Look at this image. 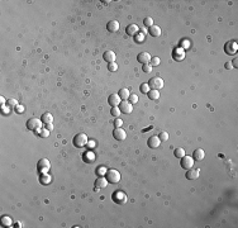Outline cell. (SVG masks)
Listing matches in <instances>:
<instances>
[{
	"label": "cell",
	"instance_id": "ab89813d",
	"mask_svg": "<svg viewBox=\"0 0 238 228\" xmlns=\"http://www.w3.org/2000/svg\"><path fill=\"white\" fill-rule=\"evenodd\" d=\"M7 104H8L9 107H14V108H15L17 105H19V104H18V100H15V99H8Z\"/></svg>",
	"mask_w": 238,
	"mask_h": 228
},
{
	"label": "cell",
	"instance_id": "7bdbcfd3",
	"mask_svg": "<svg viewBox=\"0 0 238 228\" xmlns=\"http://www.w3.org/2000/svg\"><path fill=\"white\" fill-rule=\"evenodd\" d=\"M189 47H190V42L185 39V41L183 42V45H181V48H189Z\"/></svg>",
	"mask_w": 238,
	"mask_h": 228
},
{
	"label": "cell",
	"instance_id": "e0dca14e",
	"mask_svg": "<svg viewBox=\"0 0 238 228\" xmlns=\"http://www.w3.org/2000/svg\"><path fill=\"white\" fill-rule=\"evenodd\" d=\"M204 157H205V152H204L203 148H196L193 153V159L196 161H201Z\"/></svg>",
	"mask_w": 238,
	"mask_h": 228
},
{
	"label": "cell",
	"instance_id": "f1b7e54d",
	"mask_svg": "<svg viewBox=\"0 0 238 228\" xmlns=\"http://www.w3.org/2000/svg\"><path fill=\"white\" fill-rule=\"evenodd\" d=\"M36 133H37V134H39V136L42 137V138H46V137H48V136H50V131L47 129L46 127H45V128H41V129H38Z\"/></svg>",
	"mask_w": 238,
	"mask_h": 228
},
{
	"label": "cell",
	"instance_id": "ffe728a7",
	"mask_svg": "<svg viewBox=\"0 0 238 228\" xmlns=\"http://www.w3.org/2000/svg\"><path fill=\"white\" fill-rule=\"evenodd\" d=\"M184 57H185V51H184V48H181V47H179V48H176L174 51V58L176 61L184 60Z\"/></svg>",
	"mask_w": 238,
	"mask_h": 228
},
{
	"label": "cell",
	"instance_id": "7402d4cb",
	"mask_svg": "<svg viewBox=\"0 0 238 228\" xmlns=\"http://www.w3.org/2000/svg\"><path fill=\"white\" fill-rule=\"evenodd\" d=\"M148 32H150V34L152 36V37H160L161 36V28L158 27V26H152L151 28H148Z\"/></svg>",
	"mask_w": 238,
	"mask_h": 228
},
{
	"label": "cell",
	"instance_id": "7c38bea8",
	"mask_svg": "<svg viewBox=\"0 0 238 228\" xmlns=\"http://www.w3.org/2000/svg\"><path fill=\"white\" fill-rule=\"evenodd\" d=\"M151 58H152V57H151V55L148 53V52H141V53L137 56L138 62H139V64H143V65H145V64H148L150 61H151Z\"/></svg>",
	"mask_w": 238,
	"mask_h": 228
},
{
	"label": "cell",
	"instance_id": "836d02e7",
	"mask_svg": "<svg viewBox=\"0 0 238 228\" xmlns=\"http://www.w3.org/2000/svg\"><path fill=\"white\" fill-rule=\"evenodd\" d=\"M161 64V60H160V57H152L151 58V66L153 67V66H158Z\"/></svg>",
	"mask_w": 238,
	"mask_h": 228
},
{
	"label": "cell",
	"instance_id": "603a6c76",
	"mask_svg": "<svg viewBox=\"0 0 238 228\" xmlns=\"http://www.w3.org/2000/svg\"><path fill=\"white\" fill-rule=\"evenodd\" d=\"M39 181H41V184H43V185H48V184L52 181V178H51V175H48L47 172H45V174H41Z\"/></svg>",
	"mask_w": 238,
	"mask_h": 228
},
{
	"label": "cell",
	"instance_id": "f546056e",
	"mask_svg": "<svg viewBox=\"0 0 238 228\" xmlns=\"http://www.w3.org/2000/svg\"><path fill=\"white\" fill-rule=\"evenodd\" d=\"M120 109H119V107H112V110H110V114L113 117L115 118H119V115H120Z\"/></svg>",
	"mask_w": 238,
	"mask_h": 228
},
{
	"label": "cell",
	"instance_id": "3957f363",
	"mask_svg": "<svg viewBox=\"0 0 238 228\" xmlns=\"http://www.w3.org/2000/svg\"><path fill=\"white\" fill-rule=\"evenodd\" d=\"M42 122L41 119H38V118H31V119L27 121V128L31 131H34L37 132L38 129H41L42 128Z\"/></svg>",
	"mask_w": 238,
	"mask_h": 228
},
{
	"label": "cell",
	"instance_id": "83f0119b",
	"mask_svg": "<svg viewBox=\"0 0 238 228\" xmlns=\"http://www.w3.org/2000/svg\"><path fill=\"white\" fill-rule=\"evenodd\" d=\"M1 226L3 227H12V218L8 216L1 217Z\"/></svg>",
	"mask_w": 238,
	"mask_h": 228
},
{
	"label": "cell",
	"instance_id": "8992f818",
	"mask_svg": "<svg viewBox=\"0 0 238 228\" xmlns=\"http://www.w3.org/2000/svg\"><path fill=\"white\" fill-rule=\"evenodd\" d=\"M180 165H181V167L185 169V170L191 169L193 166H194V159L190 157V156H186V155H185L184 157L180 159Z\"/></svg>",
	"mask_w": 238,
	"mask_h": 228
},
{
	"label": "cell",
	"instance_id": "4dcf8cb0",
	"mask_svg": "<svg viewBox=\"0 0 238 228\" xmlns=\"http://www.w3.org/2000/svg\"><path fill=\"white\" fill-rule=\"evenodd\" d=\"M143 24H145V27H147V28H151L152 26H153V19H152L151 17H147V18H145Z\"/></svg>",
	"mask_w": 238,
	"mask_h": 228
},
{
	"label": "cell",
	"instance_id": "ee69618b",
	"mask_svg": "<svg viewBox=\"0 0 238 228\" xmlns=\"http://www.w3.org/2000/svg\"><path fill=\"white\" fill-rule=\"evenodd\" d=\"M23 110H24V107L23 105H17L15 107V112L17 113H23Z\"/></svg>",
	"mask_w": 238,
	"mask_h": 228
},
{
	"label": "cell",
	"instance_id": "ba28073f",
	"mask_svg": "<svg viewBox=\"0 0 238 228\" xmlns=\"http://www.w3.org/2000/svg\"><path fill=\"white\" fill-rule=\"evenodd\" d=\"M119 109L124 114H131L133 112V104H131L128 100H122L120 104H119Z\"/></svg>",
	"mask_w": 238,
	"mask_h": 228
},
{
	"label": "cell",
	"instance_id": "277c9868",
	"mask_svg": "<svg viewBox=\"0 0 238 228\" xmlns=\"http://www.w3.org/2000/svg\"><path fill=\"white\" fill-rule=\"evenodd\" d=\"M150 85V88L151 89H155V90H160V89H162L164 88V80L160 77V76H155V77H152V79H150V81L147 83Z\"/></svg>",
	"mask_w": 238,
	"mask_h": 228
},
{
	"label": "cell",
	"instance_id": "60d3db41",
	"mask_svg": "<svg viewBox=\"0 0 238 228\" xmlns=\"http://www.w3.org/2000/svg\"><path fill=\"white\" fill-rule=\"evenodd\" d=\"M1 112H3V114L4 115H8L9 113H10V107H7V105H4V107H1Z\"/></svg>",
	"mask_w": 238,
	"mask_h": 228
},
{
	"label": "cell",
	"instance_id": "ac0fdd59",
	"mask_svg": "<svg viewBox=\"0 0 238 228\" xmlns=\"http://www.w3.org/2000/svg\"><path fill=\"white\" fill-rule=\"evenodd\" d=\"M82 160L85 161V162H88V164L94 162V161H95V153H94L93 151H86L82 155Z\"/></svg>",
	"mask_w": 238,
	"mask_h": 228
},
{
	"label": "cell",
	"instance_id": "4316f807",
	"mask_svg": "<svg viewBox=\"0 0 238 228\" xmlns=\"http://www.w3.org/2000/svg\"><path fill=\"white\" fill-rule=\"evenodd\" d=\"M174 155H175L176 159H181V157L185 156V150L183 148V147H177V148H175Z\"/></svg>",
	"mask_w": 238,
	"mask_h": 228
},
{
	"label": "cell",
	"instance_id": "30bf717a",
	"mask_svg": "<svg viewBox=\"0 0 238 228\" xmlns=\"http://www.w3.org/2000/svg\"><path fill=\"white\" fill-rule=\"evenodd\" d=\"M113 137L117 141H124L127 138V133L122 127L120 128H115V129L113 131Z\"/></svg>",
	"mask_w": 238,
	"mask_h": 228
},
{
	"label": "cell",
	"instance_id": "4fadbf2b",
	"mask_svg": "<svg viewBox=\"0 0 238 228\" xmlns=\"http://www.w3.org/2000/svg\"><path fill=\"white\" fill-rule=\"evenodd\" d=\"M120 102H122V99H120V96H119L118 94H112L110 96H109V99H108V103L110 104L112 107H119Z\"/></svg>",
	"mask_w": 238,
	"mask_h": 228
},
{
	"label": "cell",
	"instance_id": "cb8c5ba5",
	"mask_svg": "<svg viewBox=\"0 0 238 228\" xmlns=\"http://www.w3.org/2000/svg\"><path fill=\"white\" fill-rule=\"evenodd\" d=\"M118 95H119V96H120V99H122V100H128V98H129L131 93H129V90H128V89L123 88V89H120V90H119Z\"/></svg>",
	"mask_w": 238,
	"mask_h": 228
},
{
	"label": "cell",
	"instance_id": "d590c367",
	"mask_svg": "<svg viewBox=\"0 0 238 228\" xmlns=\"http://www.w3.org/2000/svg\"><path fill=\"white\" fill-rule=\"evenodd\" d=\"M158 138L162 141V142H165V141H167L169 140V133L167 132H160V134H158Z\"/></svg>",
	"mask_w": 238,
	"mask_h": 228
},
{
	"label": "cell",
	"instance_id": "1f68e13d",
	"mask_svg": "<svg viewBox=\"0 0 238 228\" xmlns=\"http://www.w3.org/2000/svg\"><path fill=\"white\" fill-rule=\"evenodd\" d=\"M134 39H136V42H138V43H142V42L145 41V33H137L134 36Z\"/></svg>",
	"mask_w": 238,
	"mask_h": 228
},
{
	"label": "cell",
	"instance_id": "e575fe53",
	"mask_svg": "<svg viewBox=\"0 0 238 228\" xmlns=\"http://www.w3.org/2000/svg\"><path fill=\"white\" fill-rule=\"evenodd\" d=\"M150 85L148 84H142L141 85V91H142V94H148V91H150Z\"/></svg>",
	"mask_w": 238,
	"mask_h": 228
},
{
	"label": "cell",
	"instance_id": "44dd1931",
	"mask_svg": "<svg viewBox=\"0 0 238 228\" xmlns=\"http://www.w3.org/2000/svg\"><path fill=\"white\" fill-rule=\"evenodd\" d=\"M108 180L107 178L104 176H99L96 180H95V185H96V188H107L108 186Z\"/></svg>",
	"mask_w": 238,
	"mask_h": 228
},
{
	"label": "cell",
	"instance_id": "9a60e30c",
	"mask_svg": "<svg viewBox=\"0 0 238 228\" xmlns=\"http://www.w3.org/2000/svg\"><path fill=\"white\" fill-rule=\"evenodd\" d=\"M103 58L107 61L108 64H112V62H115V58H117V55L114 53L113 51H107L105 53H104Z\"/></svg>",
	"mask_w": 238,
	"mask_h": 228
},
{
	"label": "cell",
	"instance_id": "8fae6325",
	"mask_svg": "<svg viewBox=\"0 0 238 228\" xmlns=\"http://www.w3.org/2000/svg\"><path fill=\"white\" fill-rule=\"evenodd\" d=\"M147 145H148L150 148H157V147H160V145H161V140L158 138V136H152V137H150V140L147 141Z\"/></svg>",
	"mask_w": 238,
	"mask_h": 228
},
{
	"label": "cell",
	"instance_id": "5bb4252c",
	"mask_svg": "<svg viewBox=\"0 0 238 228\" xmlns=\"http://www.w3.org/2000/svg\"><path fill=\"white\" fill-rule=\"evenodd\" d=\"M119 27H120L119 22H117V20H110V22L108 23V26H107V29L110 32V33H115V32L119 31Z\"/></svg>",
	"mask_w": 238,
	"mask_h": 228
},
{
	"label": "cell",
	"instance_id": "7dc6e473",
	"mask_svg": "<svg viewBox=\"0 0 238 228\" xmlns=\"http://www.w3.org/2000/svg\"><path fill=\"white\" fill-rule=\"evenodd\" d=\"M232 67H233V66H232V62H227V64H226V69H227V70H231Z\"/></svg>",
	"mask_w": 238,
	"mask_h": 228
},
{
	"label": "cell",
	"instance_id": "5b68a950",
	"mask_svg": "<svg viewBox=\"0 0 238 228\" xmlns=\"http://www.w3.org/2000/svg\"><path fill=\"white\" fill-rule=\"evenodd\" d=\"M37 167H38V171H39L41 174H45V172H47V171L50 170L51 164H50V161L47 159H41L39 161H38V164H37Z\"/></svg>",
	"mask_w": 238,
	"mask_h": 228
},
{
	"label": "cell",
	"instance_id": "74e56055",
	"mask_svg": "<svg viewBox=\"0 0 238 228\" xmlns=\"http://www.w3.org/2000/svg\"><path fill=\"white\" fill-rule=\"evenodd\" d=\"M142 70H143V72L150 74L151 71H152V66H151V64H145L143 66H142Z\"/></svg>",
	"mask_w": 238,
	"mask_h": 228
},
{
	"label": "cell",
	"instance_id": "2e32d148",
	"mask_svg": "<svg viewBox=\"0 0 238 228\" xmlns=\"http://www.w3.org/2000/svg\"><path fill=\"white\" fill-rule=\"evenodd\" d=\"M138 32H139V28H138L137 24H129L126 28V33L128 36H136Z\"/></svg>",
	"mask_w": 238,
	"mask_h": 228
},
{
	"label": "cell",
	"instance_id": "f6af8a7d",
	"mask_svg": "<svg viewBox=\"0 0 238 228\" xmlns=\"http://www.w3.org/2000/svg\"><path fill=\"white\" fill-rule=\"evenodd\" d=\"M86 146H89L90 148H94V147H95V141H89Z\"/></svg>",
	"mask_w": 238,
	"mask_h": 228
},
{
	"label": "cell",
	"instance_id": "52a82bcc",
	"mask_svg": "<svg viewBox=\"0 0 238 228\" xmlns=\"http://www.w3.org/2000/svg\"><path fill=\"white\" fill-rule=\"evenodd\" d=\"M113 200L117 204H123L127 202V195L123 191H120V190H117V191L113 193Z\"/></svg>",
	"mask_w": 238,
	"mask_h": 228
},
{
	"label": "cell",
	"instance_id": "8d00e7d4",
	"mask_svg": "<svg viewBox=\"0 0 238 228\" xmlns=\"http://www.w3.org/2000/svg\"><path fill=\"white\" fill-rule=\"evenodd\" d=\"M128 102H129L131 104H136V103L138 102V96H137V94H131V95H129V98H128Z\"/></svg>",
	"mask_w": 238,
	"mask_h": 228
},
{
	"label": "cell",
	"instance_id": "6da1fadb",
	"mask_svg": "<svg viewBox=\"0 0 238 228\" xmlns=\"http://www.w3.org/2000/svg\"><path fill=\"white\" fill-rule=\"evenodd\" d=\"M105 178L110 184H117V183L120 181V174H119V171L115 169L108 170L107 174H105Z\"/></svg>",
	"mask_w": 238,
	"mask_h": 228
},
{
	"label": "cell",
	"instance_id": "681fc988",
	"mask_svg": "<svg viewBox=\"0 0 238 228\" xmlns=\"http://www.w3.org/2000/svg\"><path fill=\"white\" fill-rule=\"evenodd\" d=\"M233 65L232 66H234V67H237V66H238V60L237 58H234V60H233V62H232Z\"/></svg>",
	"mask_w": 238,
	"mask_h": 228
},
{
	"label": "cell",
	"instance_id": "d6986e66",
	"mask_svg": "<svg viewBox=\"0 0 238 228\" xmlns=\"http://www.w3.org/2000/svg\"><path fill=\"white\" fill-rule=\"evenodd\" d=\"M199 178V170L198 169H189L188 172H186V179L189 180H195Z\"/></svg>",
	"mask_w": 238,
	"mask_h": 228
},
{
	"label": "cell",
	"instance_id": "d6a6232c",
	"mask_svg": "<svg viewBox=\"0 0 238 228\" xmlns=\"http://www.w3.org/2000/svg\"><path fill=\"white\" fill-rule=\"evenodd\" d=\"M107 171H108L107 167H104V166H100V167L96 169V174L99 175V176H104V175L107 174Z\"/></svg>",
	"mask_w": 238,
	"mask_h": 228
},
{
	"label": "cell",
	"instance_id": "c3c4849f",
	"mask_svg": "<svg viewBox=\"0 0 238 228\" xmlns=\"http://www.w3.org/2000/svg\"><path fill=\"white\" fill-rule=\"evenodd\" d=\"M0 103H1V107H4V105H5V99H4V96H1V98H0Z\"/></svg>",
	"mask_w": 238,
	"mask_h": 228
},
{
	"label": "cell",
	"instance_id": "9c48e42d",
	"mask_svg": "<svg viewBox=\"0 0 238 228\" xmlns=\"http://www.w3.org/2000/svg\"><path fill=\"white\" fill-rule=\"evenodd\" d=\"M238 50V45L234 41L232 42H227L226 46H224V51L227 55H236V52Z\"/></svg>",
	"mask_w": 238,
	"mask_h": 228
},
{
	"label": "cell",
	"instance_id": "f35d334b",
	"mask_svg": "<svg viewBox=\"0 0 238 228\" xmlns=\"http://www.w3.org/2000/svg\"><path fill=\"white\" fill-rule=\"evenodd\" d=\"M108 70L112 71V72H114V71L118 70V65L115 62H112V64H108Z\"/></svg>",
	"mask_w": 238,
	"mask_h": 228
},
{
	"label": "cell",
	"instance_id": "bcb514c9",
	"mask_svg": "<svg viewBox=\"0 0 238 228\" xmlns=\"http://www.w3.org/2000/svg\"><path fill=\"white\" fill-rule=\"evenodd\" d=\"M45 127H46L48 131H52V129H53V126H52V123H48V124H45Z\"/></svg>",
	"mask_w": 238,
	"mask_h": 228
},
{
	"label": "cell",
	"instance_id": "484cf974",
	"mask_svg": "<svg viewBox=\"0 0 238 228\" xmlns=\"http://www.w3.org/2000/svg\"><path fill=\"white\" fill-rule=\"evenodd\" d=\"M147 95H148V98L151 100H157V99L160 98V91L158 90H155V89H151Z\"/></svg>",
	"mask_w": 238,
	"mask_h": 228
},
{
	"label": "cell",
	"instance_id": "d4e9b609",
	"mask_svg": "<svg viewBox=\"0 0 238 228\" xmlns=\"http://www.w3.org/2000/svg\"><path fill=\"white\" fill-rule=\"evenodd\" d=\"M41 121L43 122V124H48V123H52V122H53V117H52L51 113H45L43 115H42Z\"/></svg>",
	"mask_w": 238,
	"mask_h": 228
},
{
	"label": "cell",
	"instance_id": "7a4b0ae2",
	"mask_svg": "<svg viewBox=\"0 0 238 228\" xmlns=\"http://www.w3.org/2000/svg\"><path fill=\"white\" fill-rule=\"evenodd\" d=\"M88 142H89V138L85 133H79V134H76L74 137V146L77 147V148H81V147L86 146Z\"/></svg>",
	"mask_w": 238,
	"mask_h": 228
},
{
	"label": "cell",
	"instance_id": "b9f144b4",
	"mask_svg": "<svg viewBox=\"0 0 238 228\" xmlns=\"http://www.w3.org/2000/svg\"><path fill=\"white\" fill-rule=\"evenodd\" d=\"M114 126H115V128H120L123 126V121L120 118H117V119L114 121Z\"/></svg>",
	"mask_w": 238,
	"mask_h": 228
}]
</instances>
